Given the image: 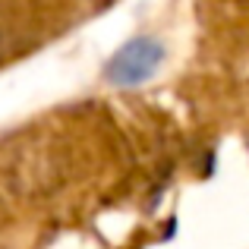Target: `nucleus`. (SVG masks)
<instances>
[{"label":"nucleus","instance_id":"nucleus-1","mask_svg":"<svg viewBox=\"0 0 249 249\" xmlns=\"http://www.w3.org/2000/svg\"><path fill=\"white\" fill-rule=\"evenodd\" d=\"M164 60V48L152 38H133L129 44H123L117 51V57L107 67V79L117 85H139L152 79L155 70Z\"/></svg>","mask_w":249,"mask_h":249}]
</instances>
